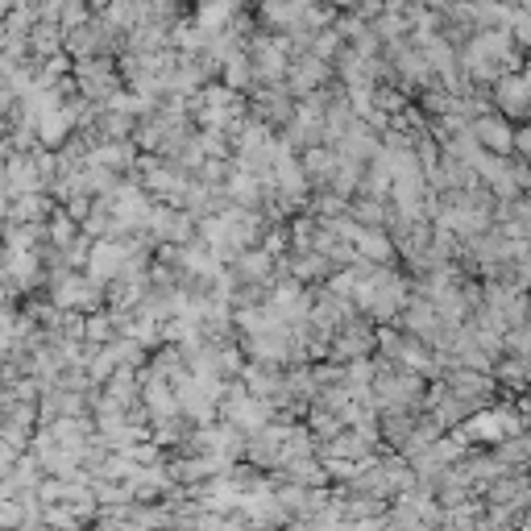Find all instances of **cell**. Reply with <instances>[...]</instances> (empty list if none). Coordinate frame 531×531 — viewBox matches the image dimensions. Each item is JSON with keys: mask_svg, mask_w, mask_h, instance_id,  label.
Instances as JSON below:
<instances>
[{"mask_svg": "<svg viewBox=\"0 0 531 531\" xmlns=\"http://www.w3.org/2000/svg\"><path fill=\"white\" fill-rule=\"evenodd\" d=\"M478 133H482V141H486V145H498V150L511 141V137H507V129H503V125H494V120H482V125H478Z\"/></svg>", "mask_w": 531, "mask_h": 531, "instance_id": "obj_1", "label": "cell"}]
</instances>
